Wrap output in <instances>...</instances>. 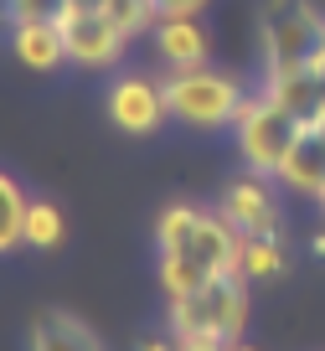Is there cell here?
Returning <instances> with one entry per match:
<instances>
[{"mask_svg": "<svg viewBox=\"0 0 325 351\" xmlns=\"http://www.w3.org/2000/svg\"><path fill=\"white\" fill-rule=\"evenodd\" d=\"M155 248L202 263L206 274H243V232L217 207L171 202L155 222Z\"/></svg>", "mask_w": 325, "mask_h": 351, "instance_id": "cell-1", "label": "cell"}, {"mask_svg": "<svg viewBox=\"0 0 325 351\" xmlns=\"http://www.w3.org/2000/svg\"><path fill=\"white\" fill-rule=\"evenodd\" d=\"M263 73L325 77V16L310 0H269L263 5Z\"/></svg>", "mask_w": 325, "mask_h": 351, "instance_id": "cell-2", "label": "cell"}, {"mask_svg": "<svg viewBox=\"0 0 325 351\" xmlns=\"http://www.w3.org/2000/svg\"><path fill=\"white\" fill-rule=\"evenodd\" d=\"M165 88V109H171V119L191 124V130H228L232 119H238L243 109V83L228 73H217V67H171V73L160 77Z\"/></svg>", "mask_w": 325, "mask_h": 351, "instance_id": "cell-3", "label": "cell"}, {"mask_svg": "<svg viewBox=\"0 0 325 351\" xmlns=\"http://www.w3.org/2000/svg\"><path fill=\"white\" fill-rule=\"evenodd\" d=\"M165 320H171V336L238 341L248 330V285H243V274H212L202 289L165 300Z\"/></svg>", "mask_w": 325, "mask_h": 351, "instance_id": "cell-4", "label": "cell"}, {"mask_svg": "<svg viewBox=\"0 0 325 351\" xmlns=\"http://www.w3.org/2000/svg\"><path fill=\"white\" fill-rule=\"evenodd\" d=\"M232 134H238V155H243V165H248V171L279 176L284 155H289L294 140H300V124H294L274 99L253 93V99H243L238 119H232Z\"/></svg>", "mask_w": 325, "mask_h": 351, "instance_id": "cell-5", "label": "cell"}, {"mask_svg": "<svg viewBox=\"0 0 325 351\" xmlns=\"http://www.w3.org/2000/svg\"><path fill=\"white\" fill-rule=\"evenodd\" d=\"M57 26H62V42H67V62L77 67H114L124 57V42L130 36L119 32V21L108 11H83V5H67L57 0Z\"/></svg>", "mask_w": 325, "mask_h": 351, "instance_id": "cell-6", "label": "cell"}, {"mask_svg": "<svg viewBox=\"0 0 325 351\" xmlns=\"http://www.w3.org/2000/svg\"><path fill=\"white\" fill-rule=\"evenodd\" d=\"M217 212L243 232V238H279L284 232V212L269 191V176L248 171V176H232L222 197H217Z\"/></svg>", "mask_w": 325, "mask_h": 351, "instance_id": "cell-7", "label": "cell"}, {"mask_svg": "<svg viewBox=\"0 0 325 351\" xmlns=\"http://www.w3.org/2000/svg\"><path fill=\"white\" fill-rule=\"evenodd\" d=\"M108 119H114V130H124V134H155L165 119H171L160 77H145V73L114 77V83H108Z\"/></svg>", "mask_w": 325, "mask_h": 351, "instance_id": "cell-8", "label": "cell"}, {"mask_svg": "<svg viewBox=\"0 0 325 351\" xmlns=\"http://www.w3.org/2000/svg\"><path fill=\"white\" fill-rule=\"evenodd\" d=\"M263 99H274L300 130H325V77H315V73H263Z\"/></svg>", "mask_w": 325, "mask_h": 351, "instance_id": "cell-9", "label": "cell"}, {"mask_svg": "<svg viewBox=\"0 0 325 351\" xmlns=\"http://www.w3.org/2000/svg\"><path fill=\"white\" fill-rule=\"evenodd\" d=\"M11 52L21 67L32 73H52V67L67 62V42L57 16H26V21H11Z\"/></svg>", "mask_w": 325, "mask_h": 351, "instance_id": "cell-10", "label": "cell"}, {"mask_svg": "<svg viewBox=\"0 0 325 351\" xmlns=\"http://www.w3.org/2000/svg\"><path fill=\"white\" fill-rule=\"evenodd\" d=\"M274 181H284L289 191H300V197H325V130H300V140H294V150L284 155L279 176Z\"/></svg>", "mask_w": 325, "mask_h": 351, "instance_id": "cell-11", "label": "cell"}, {"mask_svg": "<svg viewBox=\"0 0 325 351\" xmlns=\"http://www.w3.org/2000/svg\"><path fill=\"white\" fill-rule=\"evenodd\" d=\"M150 36H155V52L165 57V67H202L206 52H212L196 16H160L150 26Z\"/></svg>", "mask_w": 325, "mask_h": 351, "instance_id": "cell-12", "label": "cell"}, {"mask_svg": "<svg viewBox=\"0 0 325 351\" xmlns=\"http://www.w3.org/2000/svg\"><path fill=\"white\" fill-rule=\"evenodd\" d=\"M32 351H104V341L93 336V326H83L67 310H47L32 326Z\"/></svg>", "mask_w": 325, "mask_h": 351, "instance_id": "cell-13", "label": "cell"}, {"mask_svg": "<svg viewBox=\"0 0 325 351\" xmlns=\"http://www.w3.org/2000/svg\"><path fill=\"white\" fill-rule=\"evenodd\" d=\"M26 191L0 171V253H16L26 243Z\"/></svg>", "mask_w": 325, "mask_h": 351, "instance_id": "cell-14", "label": "cell"}, {"mask_svg": "<svg viewBox=\"0 0 325 351\" xmlns=\"http://www.w3.org/2000/svg\"><path fill=\"white\" fill-rule=\"evenodd\" d=\"M155 279H160L165 300H181V295H191V289H202L212 274H206L202 263H191V258H176V253H160V258H155Z\"/></svg>", "mask_w": 325, "mask_h": 351, "instance_id": "cell-15", "label": "cell"}, {"mask_svg": "<svg viewBox=\"0 0 325 351\" xmlns=\"http://www.w3.org/2000/svg\"><path fill=\"white\" fill-rule=\"evenodd\" d=\"M62 238H67V222H62V212H57V202H32V207H26V243L52 253Z\"/></svg>", "mask_w": 325, "mask_h": 351, "instance_id": "cell-16", "label": "cell"}, {"mask_svg": "<svg viewBox=\"0 0 325 351\" xmlns=\"http://www.w3.org/2000/svg\"><path fill=\"white\" fill-rule=\"evenodd\" d=\"M284 274L279 238H243V279H274Z\"/></svg>", "mask_w": 325, "mask_h": 351, "instance_id": "cell-17", "label": "cell"}, {"mask_svg": "<svg viewBox=\"0 0 325 351\" xmlns=\"http://www.w3.org/2000/svg\"><path fill=\"white\" fill-rule=\"evenodd\" d=\"M212 0H150V11H155V21L160 16H196V11H206Z\"/></svg>", "mask_w": 325, "mask_h": 351, "instance_id": "cell-18", "label": "cell"}, {"mask_svg": "<svg viewBox=\"0 0 325 351\" xmlns=\"http://www.w3.org/2000/svg\"><path fill=\"white\" fill-rule=\"evenodd\" d=\"M11 5V21H26V16H52L57 0H5Z\"/></svg>", "mask_w": 325, "mask_h": 351, "instance_id": "cell-19", "label": "cell"}, {"mask_svg": "<svg viewBox=\"0 0 325 351\" xmlns=\"http://www.w3.org/2000/svg\"><path fill=\"white\" fill-rule=\"evenodd\" d=\"M176 351H228V341H217V336H176Z\"/></svg>", "mask_w": 325, "mask_h": 351, "instance_id": "cell-20", "label": "cell"}, {"mask_svg": "<svg viewBox=\"0 0 325 351\" xmlns=\"http://www.w3.org/2000/svg\"><path fill=\"white\" fill-rule=\"evenodd\" d=\"M140 351H176V341H165V336H145V341H140Z\"/></svg>", "mask_w": 325, "mask_h": 351, "instance_id": "cell-21", "label": "cell"}, {"mask_svg": "<svg viewBox=\"0 0 325 351\" xmlns=\"http://www.w3.org/2000/svg\"><path fill=\"white\" fill-rule=\"evenodd\" d=\"M310 253H315V258H325V232H315V238H310Z\"/></svg>", "mask_w": 325, "mask_h": 351, "instance_id": "cell-22", "label": "cell"}, {"mask_svg": "<svg viewBox=\"0 0 325 351\" xmlns=\"http://www.w3.org/2000/svg\"><path fill=\"white\" fill-rule=\"evenodd\" d=\"M228 351H253V346H243V341H228Z\"/></svg>", "mask_w": 325, "mask_h": 351, "instance_id": "cell-23", "label": "cell"}, {"mask_svg": "<svg viewBox=\"0 0 325 351\" xmlns=\"http://www.w3.org/2000/svg\"><path fill=\"white\" fill-rule=\"evenodd\" d=\"M320 212H325V197H320Z\"/></svg>", "mask_w": 325, "mask_h": 351, "instance_id": "cell-24", "label": "cell"}]
</instances>
